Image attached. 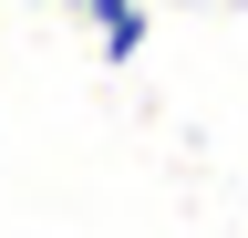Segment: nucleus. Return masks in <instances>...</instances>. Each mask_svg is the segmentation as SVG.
<instances>
[{
	"label": "nucleus",
	"mask_w": 248,
	"mask_h": 238,
	"mask_svg": "<svg viewBox=\"0 0 248 238\" xmlns=\"http://www.w3.org/2000/svg\"><path fill=\"white\" fill-rule=\"evenodd\" d=\"M228 11H238V0H228Z\"/></svg>",
	"instance_id": "obj_1"
}]
</instances>
